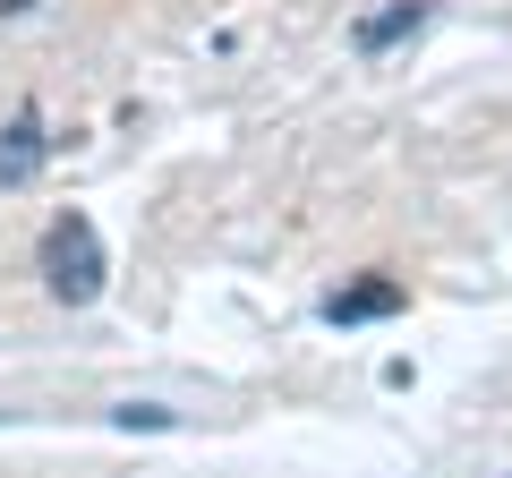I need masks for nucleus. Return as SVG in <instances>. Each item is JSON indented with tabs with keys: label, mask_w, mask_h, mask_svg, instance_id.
Masks as SVG:
<instances>
[{
	"label": "nucleus",
	"mask_w": 512,
	"mask_h": 478,
	"mask_svg": "<svg viewBox=\"0 0 512 478\" xmlns=\"http://www.w3.org/2000/svg\"><path fill=\"white\" fill-rule=\"evenodd\" d=\"M120 427H171V410H154V402H128V410H111Z\"/></svg>",
	"instance_id": "39448f33"
},
{
	"label": "nucleus",
	"mask_w": 512,
	"mask_h": 478,
	"mask_svg": "<svg viewBox=\"0 0 512 478\" xmlns=\"http://www.w3.org/2000/svg\"><path fill=\"white\" fill-rule=\"evenodd\" d=\"M43 171V120L35 111H18L9 129H0V188H26Z\"/></svg>",
	"instance_id": "f03ea898"
},
{
	"label": "nucleus",
	"mask_w": 512,
	"mask_h": 478,
	"mask_svg": "<svg viewBox=\"0 0 512 478\" xmlns=\"http://www.w3.org/2000/svg\"><path fill=\"white\" fill-rule=\"evenodd\" d=\"M419 26H427V0H393L376 18H359V52H393V43H410Z\"/></svg>",
	"instance_id": "20e7f679"
},
{
	"label": "nucleus",
	"mask_w": 512,
	"mask_h": 478,
	"mask_svg": "<svg viewBox=\"0 0 512 478\" xmlns=\"http://www.w3.org/2000/svg\"><path fill=\"white\" fill-rule=\"evenodd\" d=\"M103 231H94L86 214H60L52 231H43V282H52V299H69V308H86L94 291H103Z\"/></svg>",
	"instance_id": "f257e3e1"
},
{
	"label": "nucleus",
	"mask_w": 512,
	"mask_h": 478,
	"mask_svg": "<svg viewBox=\"0 0 512 478\" xmlns=\"http://www.w3.org/2000/svg\"><path fill=\"white\" fill-rule=\"evenodd\" d=\"M0 9H35V0H0Z\"/></svg>",
	"instance_id": "423d86ee"
},
{
	"label": "nucleus",
	"mask_w": 512,
	"mask_h": 478,
	"mask_svg": "<svg viewBox=\"0 0 512 478\" xmlns=\"http://www.w3.org/2000/svg\"><path fill=\"white\" fill-rule=\"evenodd\" d=\"M393 308H402V282H350V291H333L325 299V316H333V325H367V316H393Z\"/></svg>",
	"instance_id": "7ed1b4c3"
}]
</instances>
